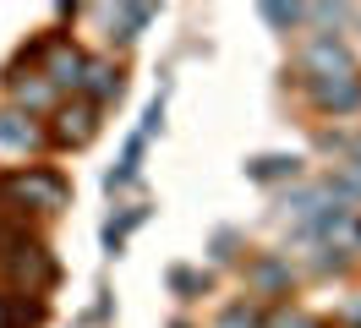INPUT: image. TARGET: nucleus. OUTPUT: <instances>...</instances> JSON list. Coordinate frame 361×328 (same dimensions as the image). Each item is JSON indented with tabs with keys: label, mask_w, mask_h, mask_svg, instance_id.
Listing matches in <instances>:
<instances>
[{
	"label": "nucleus",
	"mask_w": 361,
	"mask_h": 328,
	"mask_svg": "<svg viewBox=\"0 0 361 328\" xmlns=\"http://www.w3.org/2000/svg\"><path fill=\"white\" fill-rule=\"evenodd\" d=\"M11 192H17V197H27V202H39V208H61L66 186H61V175L33 170V175H17V181H11Z\"/></svg>",
	"instance_id": "1"
},
{
	"label": "nucleus",
	"mask_w": 361,
	"mask_h": 328,
	"mask_svg": "<svg viewBox=\"0 0 361 328\" xmlns=\"http://www.w3.org/2000/svg\"><path fill=\"white\" fill-rule=\"evenodd\" d=\"M77 71H82V55L77 49H66V44H49V83H61V87H77Z\"/></svg>",
	"instance_id": "2"
},
{
	"label": "nucleus",
	"mask_w": 361,
	"mask_h": 328,
	"mask_svg": "<svg viewBox=\"0 0 361 328\" xmlns=\"http://www.w3.org/2000/svg\"><path fill=\"white\" fill-rule=\"evenodd\" d=\"M93 137V109L77 104V109H61V142H88Z\"/></svg>",
	"instance_id": "3"
},
{
	"label": "nucleus",
	"mask_w": 361,
	"mask_h": 328,
	"mask_svg": "<svg viewBox=\"0 0 361 328\" xmlns=\"http://www.w3.org/2000/svg\"><path fill=\"white\" fill-rule=\"evenodd\" d=\"M0 142H11V148H27V142H33V126H23V115H17V109H6V115H0Z\"/></svg>",
	"instance_id": "4"
},
{
	"label": "nucleus",
	"mask_w": 361,
	"mask_h": 328,
	"mask_svg": "<svg viewBox=\"0 0 361 328\" xmlns=\"http://www.w3.org/2000/svg\"><path fill=\"white\" fill-rule=\"evenodd\" d=\"M82 71H88V93L93 99H110L115 87H121V77H115L110 66H82Z\"/></svg>",
	"instance_id": "5"
},
{
	"label": "nucleus",
	"mask_w": 361,
	"mask_h": 328,
	"mask_svg": "<svg viewBox=\"0 0 361 328\" xmlns=\"http://www.w3.org/2000/svg\"><path fill=\"white\" fill-rule=\"evenodd\" d=\"M269 328H323L317 317H307V312H274Z\"/></svg>",
	"instance_id": "6"
},
{
	"label": "nucleus",
	"mask_w": 361,
	"mask_h": 328,
	"mask_svg": "<svg viewBox=\"0 0 361 328\" xmlns=\"http://www.w3.org/2000/svg\"><path fill=\"white\" fill-rule=\"evenodd\" d=\"M0 328H6V306H0Z\"/></svg>",
	"instance_id": "7"
},
{
	"label": "nucleus",
	"mask_w": 361,
	"mask_h": 328,
	"mask_svg": "<svg viewBox=\"0 0 361 328\" xmlns=\"http://www.w3.org/2000/svg\"><path fill=\"white\" fill-rule=\"evenodd\" d=\"M350 312H356V317H361V301H356V306H350Z\"/></svg>",
	"instance_id": "8"
}]
</instances>
